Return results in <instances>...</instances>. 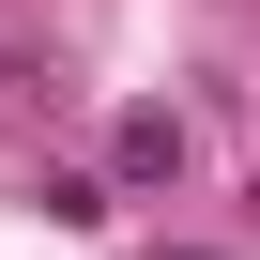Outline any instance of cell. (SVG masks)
I'll return each instance as SVG.
<instances>
[{"mask_svg":"<svg viewBox=\"0 0 260 260\" xmlns=\"http://www.w3.org/2000/svg\"><path fill=\"white\" fill-rule=\"evenodd\" d=\"M107 169H122V184H184V122H169V107H122Z\"/></svg>","mask_w":260,"mask_h":260,"instance_id":"1","label":"cell"}]
</instances>
